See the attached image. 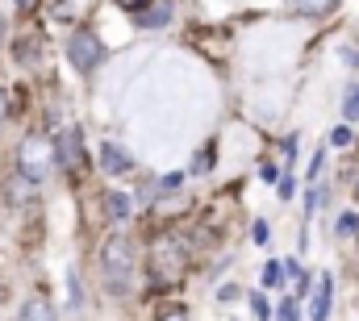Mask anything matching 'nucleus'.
Here are the masks:
<instances>
[{
    "instance_id": "obj_10",
    "label": "nucleus",
    "mask_w": 359,
    "mask_h": 321,
    "mask_svg": "<svg viewBox=\"0 0 359 321\" xmlns=\"http://www.w3.org/2000/svg\"><path fill=\"white\" fill-rule=\"evenodd\" d=\"M104 205H109V217H113V221H126V217H130V196L109 192V196H104Z\"/></svg>"
},
{
    "instance_id": "obj_21",
    "label": "nucleus",
    "mask_w": 359,
    "mask_h": 321,
    "mask_svg": "<svg viewBox=\"0 0 359 321\" xmlns=\"http://www.w3.org/2000/svg\"><path fill=\"white\" fill-rule=\"evenodd\" d=\"M234 296H238V288H234V284H226V288L217 292V301H234Z\"/></svg>"
},
{
    "instance_id": "obj_24",
    "label": "nucleus",
    "mask_w": 359,
    "mask_h": 321,
    "mask_svg": "<svg viewBox=\"0 0 359 321\" xmlns=\"http://www.w3.org/2000/svg\"><path fill=\"white\" fill-rule=\"evenodd\" d=\"M347 63H355L359 67V50H347Z\"/></svg>"
},
{
    "instance_id": "obj_9",
    "label": "nucleus",
    "mask_w": 359,
    "mask_h": 321,
    "mask_svg": "<svg viewBox=\"0 0 359 321\" xmlns=\"http://www.w3.org/2000/svg\"><path fill=\"white\" fill-rule=\"evenodd\" d=\"M168 21H172V4H155V8H147V13L138 17L142 29H159V25H168Z\"/></svg>"
},
{
    "instance_id": "obj_19",
    "label": "nucleus",
    "mask_w": 359,
    "mask_h": 321,
    "mask_svg": "<svg viewBox=\"0 0 359 321\" xmlns=\"http://www.w3.org/2000/svg\"><path fill=\"white\" fill-rule=\"evenodd\" d=\"M180 184H184V175H168V179H163V192H176Z\"/></svg>"
},
{
    "instance_id": "obj_5",
    "label": "nucleus",
    "mask_w": 359,
    "mask_h": 321,
    "mask_svg": "<svg viewBox=\"0 0 359 321\" xmlns=\"http://www.w3.org/2000/svg\"><path fill=\"white\" fill-rule=\"evenodd\" d=\"M55 159H63V167H67V171L84 167V151H80V134H76V130H67V134L59 138V151H55Z\"/></svg>"
},
{
    "instance_id": "obj_23",
    "label": "nucleus",
    "mask_w": 359,
    "mask_h": 321,
    "mask_svg": "<svg viewBox=\"0 0 359 321\" xmlns=\"http://www.w3.org/2000/svg\"><path fill=\"white\" fill-rule=\"evenodd\" d=\"M117 4H121V8H134V13H138V8H142L147 0H117Z\"/></svg>"
},
{
    "instance_id": "obj_2",
    "label": "nucleus",
    "mask_w": 359,
    "mask_h": 321,
    "mask_svg": "<svg viewBox=\"0 0 359 321\" xmlns=\"http://www.w3.org/2000/svg\"><path fill=\"white\" fill-rule=\"evenodd\" d=\"M100 267H104L109 288H113V292H126V288L134 284V267H138L130 238H121V234H117V238L104 242V250H100Z\"/></svg>"
},
{
    "instance_id": "obj_27",
    "label": "nucleus",
    "mask_w": 359,
    "mask_h": 321,
    "mask_svg": "<svg viewBox=\"0 0 359 321\" xmlns=\"http://www.w3.org/2000/svg\"><path fill=\"white\" fill-rule=\"evenodd\" d=\"M355 196H359V184H355Z\"/></svg>"
},
{
    "instance_id": "obj_11",
    "label": "nucleus",
    "mask_w": 359,
    "mask_h": 321,
    "mask_svg": "<svg viewBox=\"0 0 359 321\" xmlns=\"http://www.w3.org/2000/svg\"><path fill=\"white\" fill-rule=\"evenodd\" d=\"M330 4H334V0H288V8H297V13H305V17H322Z\"/></svg>"
},
{
    "instance_id": "obj_1",
    "label": "nucleus",
    "mask_w": 359,
    "mask_h": 321,
    "mask_svg": "<svg viewBox=\"0 0 359 321\" xmlns=\"http://www.w3.org/2000/svg\"><path fill=\"white\" fill-rule=\"evenodd\" d=\"M188 263H192V250H188V242L180 234L155 238V246H151V280L159 288H176L180 280L188 275Z\"/></svg>"
},
{
    "instance_id": "obj_7",
    "label": "nucleus",
    "mask_w": 359,
    "mask_h": 321,
    "mask_svg": "<svg viewBox=\"0 0 359 321\" xmlns=\"http://www.w3.org/2000/svg\"><path fill=\"white\" fill-rule=\"evenodd\" d=\"M100 167H104L109 175H126L134 163H130V155H126L121 146H113V142H109V146H100Z\"/></svg>"
},
{
    "instance_id": "obj_15",
    "label": "nucleus",
    "mask_w": 359,
    "mask_h": 321,
    "mask_svg": "<svg viewBox=\"0 0 359 321\" xmlns=\"http://www.w3.org/2000/svg\"><path fill=\"white\" fill-rule=\"evenodd\" d=\"M276 321H297V301H284L280 313H276Z\"/></svg>"
},
{
    "instance_id": "obj_26",
    "label": "nucleus",
    "mask_w": 359,
    "mask_h": 321,
    "mask_svg": "<svg viewBox=\"0 0 359 321\" xmlns=\"http://www.w3.org/2000/svg\"><path fill=\"white\" fill-rule=\"evenodd\" d=\"M0 301H4V288H0Z\"/></svg>"
},
{
    "instance_id": "obj_16",
    "label": "nucleus",
    "mask_w": 359,
    "mask_h": 321,
    "mask_svg": "<svg viewBox=\"0 0 359 321\" xmlns=\"http://www.w3.org/2000/svg\"><path fill=\"white\" fill-rule=\"evenodd\" d=\"M251 234H255V242H259V246H268V238H271L268 221H255V230H251Z\"/></svg>"
},
{
    "instance_id": "obj_8",
    "label": "nucleus",
    "mask_w": 359,
    "mask_h": 321,
    "mask_svg": "<svg viewBox=\"0 0 359 321\" xmlns=\"http://www.w3.org/2000/svg\"><path fill=\"white\" fill-rule=\"evenodd\" d=\"M21 321H59V317H55V309H50L42 296H34V301H25V309H21Z\"/></svg>"
},
{
    "instance_id": "obj_22",
    "label": "nucleus",
    "mask_w": 359,
    "mask_h": 321,
    "mask_svg": "<svg viewBox=\"0 0 359 321\" xmlns=\"http://www.w3.org/2000/svg\"><path fill=\"white\" fill-rule=\"evenodd\" d=\"M4 117H8V92L0 88V125H4Z\"/></svg>"
},
{
    "instance_id": "obj_20",
    "label": "nucleus",
    "mask_w": 359,
    "mask_h": 321,
    "mask_svg": "<svg viewBox=\"0 0 359 321\" xmlns=\"http://www.w3.org/2000/svg\"><path fill=\"white\" fill-rule=\"evenodd\" d=\"M339 230H343V234H351V230H355V213H347V217L339 221Z\"/></svg>"
},
{
    "instance_id": "obj_6",
    "label": "nucleus",
    "mask_w": 359,
    "mask_h": 321,
    "mask_svg": "<svg viewBox=\"0 0 359 321\" xmlns=\"http://www.w3.org/2000/svg\"><path fill=\"white\" fill-rule=\"evenodd\" d=\"M330 301H334V280H330V271L318 280V292H313V313L309 321H326L330 317Z\"/></svg>"
},
{
    "instance_id": "obj_12",
    "label": "nucleus",
    "mask_w": 359,
    "mask_h": 321,
    "mask_svg": "<svg viewBox=\"0 0 359 321\" xmlns=\"http://www.w3.org/2000/svg\"><path fill=\"white\" fill-rule=\"evenodd\" d=\"M280 280H284V263H268L264 267V288H284Z\"/></svg>"
},
{
    "instance_id": "obj_25",
    "label": "nucleus",
    "mask_w": 359,
    "mask_h": 321,
    "mask_svg": "<svg viewBox=\"0 0 359 321\" xmlns=\"http://www.w3.org/2000/svg\"><path fill=\"white\" fill-rule=\"evenodd\" d=\"M163 321H188V317H184V313H168Z\"/></svg>"
},
{
    "instance_id": "obj_3",
    "label": "nucleus",
    "mask_w": 359,
    "mask_h": 321,
    "mask_svg": "<svg viewBox=\"0 0 359 321\" xmlns=\"http://www.w3.org/2000/svg\"><path fill=\"white\" fill-rule=\"evenodd\" d=\"M17 171L25 184H42L50 171H55V146L42 138V134H29L17 151Z\"/></svg>"
},
{
    "instance_id": "obj_18",
    "label": "nucleus",
    "mask_w": 359,
    "mask_h": 321,
    "mask_svg": "<svg viewBox=\"0 0 359 321\" xmlns=\"http://www.w3.org/2000/svg\"><path fill=\"white\" fill-rule=\"evenodd\" d=\"M292 184H297V179H292V175H284V179H280V196H284V200H288V196H292Z\"/></svg>"
},
{
    "instance_id": "obj_14",
    "label": "nucleus",
    "mask_w": 359,
    "mask_h": 321,
    "mask_svg": "<svg viewBox=\"0 0 359 321\" xmlns=\"http://www.w3.org/2000/svg\"><path fill=\"white\" fill-rule=\"evenodd\" d=\"M251 309H255V317H259V321H268V317H271L268 301H264V296H259V292H255V296H251Z\"/></svg>"
},
{
    "instance_id": "obj_4",
    "label": "nucleus",
    "mask_w": 359,
    "mask_h": 321,
    "mask_svg": "<svg viewBox=\"0 0 359 321\" xmlns=\"http://www.w3.org/2000/svg\"><path fill=\"white\" fill-rule=\"evenodd\" d=\"M67 59H72V67L76 71H96L100 67V59H104V46H100V38L92 34V29H76L72 34V42H67Z\"/></svg>"
},
{
    "instance_id": "obj_13",
    "label": "nucleus",
    "mask_w": 359,
    "mask_h": 321,
    "mask_svg": "<svg viewBox=\"0 0 359 321\" xmlns=\"http://www.w3.org/2000/svg\"><path fill=\"white\" fill-rule=\"evenodd\" d=\"M343 117H347V121H359V88L347 96V109H343Z\"/></svg>"
},
{
    "instance_id": "obj_17",
    "label": "nucleus",
    "mask_w": 359,
    "mask_h": 321,
    "mask_svg": "<svg viewBox=\"0 0 359 321\" xmlns=\"http://www.w3.org/2000/svg\"><path fill=\"white\" fill-rule=\"evenodd\" d=\"M330 142H334V146H347V142H351V130H347V125H339V130L330 134Z\"/></svg>"
}]
</instances>
